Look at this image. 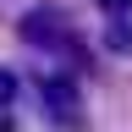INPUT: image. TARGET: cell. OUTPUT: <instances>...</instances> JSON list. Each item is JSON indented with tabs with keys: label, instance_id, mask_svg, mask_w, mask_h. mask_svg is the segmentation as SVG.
Segmentation results:
<instances>
[{
	"label": "cell",
	"instance_id": "obj_1",
	"mask_svg": "<svg viewBox=\"0 0 132 132\" xmlns=\"http://www.w3.org/2000/svg\"><path fill=\"white\" fill-rule=\"evenodd\" d=\"M16 39H22V44H39V50L66 44V22H61V11H55V6H33L22 22H16Z\"/></svg>",
	"mask_w": 132,
	"mask_h": 132
},
{
	"label": "cell",
	"instance_id": "obj_2",
	"mask_svg": "<svg viewBox=\"0 0 132 132\" xmlns=\"http://www.w3.org/2000/svg\"><path fill=\"white\" fill-rule=\"evenodd\" d=\"M44 105H50V116H55L61 127H82V99H77L72 82L50 77V82H44Z\"/></svg>",
	"mask_w": 132,
	"mask_h": 132
},
{
	"label": "cell",
	"instance_id": "obj_3",
	"mask_svg": "<svg viewBox=\"0 0 132 132\" xmlns=\"http://www.w3.org/2000/svg\"><path fill=\"white\" fill-rule=\"evenodd\" d=\"M99 6H105V11H127L132 0H99Z\"/></svg>",
	"mask_w": 132,
	"mask_h": 132
}]
</instances>
